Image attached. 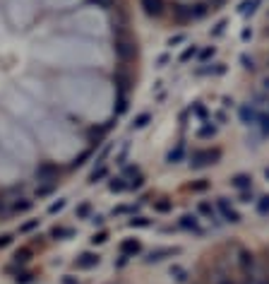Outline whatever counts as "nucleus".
<instances>
[{
    "instance_id": "nucleus-2",
    "label": "nucleus",
    "mask_w": 269,
    "mask_h": 284,
    "mask_svg": "<svg viewBox=\"0 0 269 284\" xmlns=\"http://www.w3.org/2000/svg\"><path fill=\"white\" fill-rule=\"evenodd\" d=\"M101 263V255L99 253H91V251H84V253H79L77 258H75V268L77 270H91V268H96Z\"/></svg>"
},
{
    "instance_id": "nucleus-50",
    "label": "nucleus",
    "mask_w": 269,
    "mask_h": 284,
    "mask_svg": "<svg viewBox=\"0 0 269 284\" xmlns=\"http://www.w3.org/2000/svg\"><path fill=\"white\" fill-rule=\"evenodd\" d=\"M209 56H214V48H207V51H202V58H209Z\"/></svg>"
},
{
    "instance_id": "nucleus-49",
    "label": "nucleus",
    "mask_w": 269,
    "mask_h": 284,
    "mask_svg": "<svg viewBox=\"0 0 269 284\" xmlns=\"http://www.w3.org/2000/svg\"><path fill=\"white\" fill-rule=\"evenodd\" d=\"M195 113H197V116H202V118H204V116H207V111H204V109H202V106H195Z\"/></svg>"
},
{
    "instance_id": "nucleus-21",
    "label": "nucleus",
    "mask_w": 269,
    "mask_h": 284,
    "mask_svg": "<svg viewBox=\"0 0 269 284\" xmlns=\"http://www.w3.org/2000/svg\"><path fill=\"white\" fill-rule=\"evenodd\" d=\"M154 210H156V212H161V214H166V212H171V210H173V203H171V200H166V198H161V200H156V203H154Z\"/></svg>"
},
{
    "instance_id": "nucleus-7",
    "label": "nucleus",
    "mask_w": 269,
    "mask_h": 284,
    "mask_svg": "<svg viewBox=\"0 0 269 284\" xmlns=\"http://www.w3.org/2000/svg\"><path fill=\"white\" fill-rule=\"evenodd\" d=\"M216 205H219V210H221V214H224V219H226V221H231V224H238V221H240V214L228 205V200H226V198H219V203H216Z\"/></svg>"
},
{
    "instance_id": "nucleus-35",
    "label": "nucleus",
    "mask_w": 269,
    "mask_h": 284,
    "mask_svg": "<svg viewBox=\"0 0 269 284\" xmlns=\"http://www.w3.org/2000/svg\"><path fill=\"white\" fill-rule=\"evenodd\" d=\"M12 241H15V236H12V234H0V248H7Z\"/></svg>"
},
{
    "instance_id": "nucleus-10",
    "label": "nucleus",
    "mask_w": 269,
    "mask_h": 284,
    "mask_svg": "<svg viewBox=\"0 0 269 284\" xmlns=\"http://www.w3.org/2000/svg\"><path fill=\"white\" fill-rule=\"evenodd\" d=\"M231 183H233L236 188H240V190L253 188V178H250L248 174H238V176H233V178H231Z\"/></svg>"
},
{
    "instance_id": "nucleus-52",
    "label": "nucleus",
    "mask_w": 269,
    "mask_h": 284,
    "mask_svg": "<svg viewBox=\"0 0 269 284\" xmlns=\"http://www.w3.org/2000/svg\"><path fill=\"white\" fill-rule=\"evenodd\" d=\"M63 282H65V284H75V277H72V275H65V280H63Z\"/></svg>"
},
{
    "instance_id": "nucleus-14",
    "label": "nucleus",
    "mask_w": 269,
    "mask_h": 284,
    "mask_svg": "<svg viewBox=\"0 0 269 284\" xmlns=\"http://www.w3.org/2000/svg\"><path fill=\"white\" fill-rule=\"evenodd\" d=\"M240 116H243V121H245L248 126H250V123L255 126V123H257V118H260V113H257L255 109H250V106H243V109H240Z\"/></svg>"
},
{
    "instance_id": "nucleus-33",
    "label": "nucleus",
    "mask_w": 269,
    "mask_h": 284,
    "mask_svg": "<svg viewBox=\"0 0 269 284\" xmlns=\"http://www.w3.org/2000/svg\"><path fill=\"white\" fill-rule=\"evenodd\" d=\"M197 135H200V138H211V135H216V128H214V126H204V128H200Z\"/></svg>"
},
{
    "instance_id": "nucleus-40",
    "label": "nucleus",
    "mask_w": 269,
    "mask_h": 284,
    "mask_svg": "<svg viewBox=\"0 0 269 284\" xmlns=\"http://www.w3.org/2000/svg\"><path fill=\"white\" fill-rule=\"evenodd\" d=\"M200 212L207 214V217H214V207H211L209 203H202V205H200Z\"/></svg>"
},
{
    "instance_id": "nucleus-22",
    "label": "nucleus",
    "mask_w": 269,
    "mask_h": 284,
    "mask_svg": "<svg viewBox=\"0 0 269 284\" xmlns=\"http://www.w3.org/2000/svg\"><path fill=\"white\" fill-rule=\"evenodd\" d=\"M149 121H151V116H149V113H139V116L133 121V128L134 130H142V128H147V123H149Z\"/></svg>"
},
{
    "instance_id": "nucleus-16",
    "label": "nucleus",
    "mask_w": 269,
    "mask_h": 284,
    "mask_svg": "<svg viewBox=\"0 0 269 284\" xmlns=\"http://www.w3.org/2000/svg\"><path fill=\"white\" fill-rule=\"evenodd\" d=\"M31 207H34V200H15L10 210L12 212H29Z\"/></svg>"
},
{
    "instance_id": "nucleus-45",
    "label": "nucleus",
    "mask_w": 269,
    "mask_h": 284,
    "mask_svg": "<svg viewBox=\"0 0 269 284\" xmlns=\"http://www.w3.org/2000/svg\"><path fill=\"white\" fill-rule=\"evenodd\" d=\"M125 265H128V255H120L118 263H116V268H125Z\"/></svg>"
},
{
    "instance_id": "nucleus-43",
    "label": "nucleus",
    "mask_w": 269,
    "mask_h": 284,
    "mask_svg": "<svg viewBox=\"0 0 269 284\" xmlns=\"http://www.w3.org/2000/svg\"><path fill=\"white\" fill-rule=\"evenodd\" d=\"M224 27H226V22H219V24H216V29L211 32V36H219V34H224Z\"/></svg>"
},
{
    "instance_id": "nucleus-5",
    "label": "nucleus",
    "mask_w": 269,
    "mask_h": 284,
    "mask_svg": "<svg viewBox=\"0 0 269 284\" xmlns=\"http://www.w3.org/2000/svg\"><path fill=\"white\" fill-rule=\"evenodd\" d=\"M120 255H128V258H134V255H139L142 253V243L139 241H134V238H125V241H120Z\"/></svg>"
},
{
    "instance_id": "nucleus-28",
    "label": "nucleus",
    "mask_w": 269,
    "mask_h": 284,
    "mask_svg": "<svg viewBox=\"0 0 269 284\" xmlns=\"http://www.w3.org/2000/svg\"><path fill=\"white\" fill-rule=\"evenodd\" d=\"M89 241H91V246H101V243H106V241H108V231H96Z\"/></svg>"
},
{
    "instance_id": "nucleus-15",
    "label": "nucleus",
    "mask_w": 269,
    "mask_h": 284,
    "mask_svg": "<svg viewBox=\"0 0 269 284\" xmlns=\"http://www.w3.org/2000/svg\"><path fill=\"white\" fill-rule=\"evenodd\" d=\"M106 176H108V169H106V166H99V169H94V171L89 174L87 183H89V186H94V183H99V181H101V178H106Z\"/></svg>"
},
{
    "instance_id": "nucleus-32",
    "label": "nucleus",
    "mask_w": 269,
    "mask_h": 284,
    "mask_svg": "<svg viewBox=\"0 0 269 284\" xmlns=\"http://www.w3.org/2000/svg\"><path fill=\"white\" fill-rule=\"evenodd\" d=\"M257 123H260V130H262V135H269V116H262V113H260Z\"/></svg>"
},
{
    "instance_id": "nucleus-13",
    "label": "nucleus",
    "mask_w": 269,
    "mask_h": 284,
    "mask_svg": "<svg viewBox=\"0 0 269 284\" xmlns=\"http://www.w3.org/2000/svg\"><path fill=\"white\" fill-rule=\"evenodd\" d=\"M75 236V229L70 226H53L51 229V238H72Z\"/></svg>"
},
{
    "instance_id": "nucleus-18",
    "label": "nucleus",
    "mask_w": 269,
    "mask_h": 284,
    "mask_svg": "<svg viewBox=\"0 0 269 284\" xmlns=\"http://www.w3.org/2000/svg\"><path fill=\"white\" fill-rule=\"evenodd\" d=\"M171 277H173V280H176V282H188V270H185V268H180V265H173V268H171Z\"/></svg>"
},
{
    "instance_id": "nucleus-8",
    "label": "nucleus",
    "mask_w": 269,
    "mask_h": 284,
    "mask_svg": "<svg viewBox=\"0 0 269 284\" xmlns=\"http://www.w3.org/2000/svg\"><path fill=\"white\" fill-rule=\"evenodd\" d=\"M56 176H58V166L51 164V161H46V164H41V166L36 169V178H39V181H51V178H56Z\"/></svg>"
},
{
    "instance_id": "nucleus-1",
    "label": "nucleus",
    "mask_w": 269,
    "mask_h": 284,
    "mask_svg": "<svg viewBox=\"0 0 269 284\" xmlns=\"http://www.w3.org/2000/svg\"><path fill=\"white\" fill-rule=\"evenodd\" d=\"M219 159H221V152H219V149H197V152H193V157H190V166H193V169H202V166L216 164Z\"/></svg>"
},
{
    "instance_id": "nucleus-3",
    "label": "nucleus",
    "mask_w": 269,
    "mask_h": 284,
    "mask_svg": "<svg viewBox=\"0 0 269 284\" xmlns=\"http://www.w3.org/2000/svg\"><path fill=\"white\" fill-rule=\"evenodd\" d=\"M173 255H180V248H156V251H151V253H147V258H144V263L147 265H154V263H161V260H166V258H173Z\"/></svg>"
},
{
    "instance_id": "nucleus-48",
    "label": "nucleus",
    "mask_w": 269,
    "mask_h": 284,
    "mask_svg": "<svg viewBox=\"0 0 269 284\" xmlns=\"http://www.w3.org/2000/svg\"><path fill=\"white\" fill-rule=\"evenodd\" d=\"M250 200H253V193H243L240 195V203H250Z\"/></svg>"
},
{
    "instance_id": "nucleus-4",
    "label": "nucleus",
    "mask_w": 269,
    "mask_h": 284,
    "mask_svg": "<svg viewBox=\"0 0 269 284\" xmlns=\"http://www.w3.org/2000/svg\"><path fill=\"white\" fill-rule=\"evenodd\" d=\"M207 12L204 5H178L176 7V19H195Z\"/></svg>"
},
{
    "instance_id": "nucleus-12",
    "label": "nucleus",
    "mask_w": 269,
    "mask_h": 284,
    "mask_svg": "<svg viewBox=\"0 0 269 284\" xmlns=\"http://www.w3.org/2000/svg\"><path fill=\"white\" fill-rule=\"evenodd\" d=\"M29 258H31V248H19V251H15V255H12V265H24Z\"/></svg>"
},
{
    "instance_id": "nucleus-6",
    "label": "nucleus",
    "mask_w": 269,
    "mask_h": 284,
    "mask_svg": "<svg viewBox=\"0 0 269 284\" xmlns=\"http://www.w3.org/2000/svg\"><path fill=\"white\" fill-rule=\"evenodd\" d=\"M147 17H159L164 12V0H139Z\"/></svg>"
},
{
    "instance_id": "nucleus-39",
    "label": "nucleus",
    "mask_w": 269,
    "mask_h": 284,
    "mask_svg": "<svg viewBox=\"0 0 269 284\" xmlns=\"http://www.w3.org/2000/svg\"><path fill=\"white\" fill-rule=\"evenodd\" d=\"M63 207H65V200H58V203H53V205L48 207V212H51V214H56V212H60Z\"/></svg>"
},
{
    "instance_id": "nucleus-31",
    "label": "nucleus",
    "mask_w": 269,
    "mask_h": 284,
    "mask_svg": "<svg viewBox=\"0 0 269 284\" xmlns=\"http://www.w3.org/2000/svg\"><path fill=\"white\" fill-rule=\"evenodd\" d=\"M257 212L269 214V195H265V198H260V200H257Z\"/></svg>"
},
{
    "instance_id": "nucleus-24",
    "label": "nucleus",
    "mask_w": 269,
    "mask_h": 284,
    "mask_svg": "<svg viewBox=\"0 0 269 284\" xmlns=\"http://www.w3.org/2000/svg\"><path fill=\"white\" fill-rule=\"evenodd\" d=\"M89 214H91V205H89V203L77 205V210H75V217H77V219H87Z\"/></svg>"
},
{
    "instance_id": "nucleus-42",
    "label": "nucleus",
    "mask_w": 269,
    "mask_h": 284,
    "mask_svg": "<svg viewBox=\"0 0 269 284\" xmlns=\"http://www.w3.org/2000/svg\"><path fill=\"white\" fill-rule=\"evenodd\" d=\"M134 207H128V205H123V207H116L113 210V214H128V212H133Z\"/></svg>"
},
{
    "instance_id": "nucleus-27",
    "label": "nucleus",
    "mask_w": 269,
    "mask_h": 284,
    "mask_svg": "<svg viewBox=\"0 0 269 284\" xmlns=\"http://www.w3.org/2000/svg\"><path fill=\"white\" fill-rule=\"evenodd\" d=\"M207 188H209V181H204V178L193 181V183L188 186V190H193V193H202V190H207Z\"/></svg>"
},
{
    "instance_id": "nucleus-46",
    "label": "nucleus",
    "mask_w": 269,
    "mask_h": 284,
    "mask_svg": "<svg viewBox=\"0 0 269 284\" xmlns=\"http://www.w3.org/2000/svg\"><path fill=\"white\" fill-rule=\"evenodd\" d=\"M250 36H253V29H243V34H240V39H243V41H248Z\"/></svg>"
},
{
    "instance_id": "nucleus-38",
    "label": "nucleus",
    "mask_w": 269,
    "mask_h": 284,
    "mask_svg": "<svg viewBox=\"0 0 269 284\" xmlns=\"http://www.w3.org/2000/svg\"><path fill=\"white\" fill-rule=\"evenodd\" d=\"M183 41H185V34H176V36L168 39V46H178V44H183Z\"/></svg>"
},
{
    "instance_id": "nucleus-53",
    "label": "nucleus",
    "mask_w": 269,
    "mask_h": 284,
    "mask_svg": "<svg viewBox=\"0 0 269 284\" xmlns=\"http://www.w3.org/2000/svg\"><path fill=\"white\" fill-rule=\"evenodd\" d=\"M265 178H267V181H269V166H267V169H265Z\"/></svg>"
},
{
    "instance_id": "nucleus-29",
    "label": "nucleus",
    "mask_w": 269,
    "mask_h": 284,
    "mask_svg": "<svg viewBox=\"0 0 269 284\" xmlns=\"http://www.w3.org/2000/svg\"><path fill=\"white\" fill-rule=\"evenodd\" d=\"M240 268H243L245 272L253 268V255H250L248 251H243V253H240Z\"/></svg>"
},
{
    "instance_id": "nucleus-17",
    "label": "nucleus",
    "mask_w": 269,
    "mask_h": 284,
    "mask_svg": "<svg viewBox=\"0 0 269 284\" xmlns=\"http://www.w3.org/2000/svg\"><path fill=\"white\" fill-rule=\"evenodd\" d=\"M128 226L130 229H147V226H151V219H147V217H133V219H128Z\"/></svg>"
},
{
    "instance_id": "nucleus-25",
    "label": "nucleus",
    "mask_w": 269,
    "mask_h": 284,
    "mask_svg": "<svg viewBox=\"0 0 269 284\" xmlns=\"http://www.w3.org/2000/svg\"><path fill=\"white\" fill-rule=\"evenodd\" d=\"M12 282L15 284H31L34 282V275H31V272H17V275L12 277Z\"/></svg>"
},
{
    "instance_id": "nucleus-19",
    "label": "nucleus",
    "mask_w": 269,
    "mask_h": 284,
    "mask_svg": "<svg viewBox=\"0 0 269 284\" xmlns=\"http://www.w3.org/2000/svg\"><path fill=\"white\" fill-rule=\"evenodd\" d=\"M39 224H41V219H29V221H24V224H19V229H17V234H31L34 229H39Z\"/></svg>"
},
{
    "instance_id": "nucleus-37",
    "label": "nucleus",
    "mask_w": 269,
    "mask_h": 284,
    "mask_svg": "<svg viewBox=\"0 0 269 284\" xmlns=\"http://www.w3.org/2000/svg\"><path fill=\"white\" fill-rule=\"evenodd\" d=\"M128 111V99L120 94V99H118V109H116V113H125Z\"/></svg>"
},
{
    "instance_id": "nucleus-20",
    "label": "nucleus",
    "mask_w": 269,
    "mask_h": 284,
    "mask_svg": "<svg viewBox=\"0 0 269 284\" xmlns=\"http://www.w3.org/2000/svg\"><path fill=\"white\" fill-rule=\"evenodd\" d=\"M130 174H133V176H130V181H128V188H142V183H144V176H142V174H139V171H134V169H130Z\"/></svg>"
},
{
    "instance_id": "nucleus-26",
    "label": "nucleus",
    "mask_w": 269,
    "mask_h": 284,
    "mask_svg": "<svg viewBox=\"0 0 269 284\" xmlns=\"http://www.w3.org/2000/svg\"><path fill=\"white\" fill-rule=\"evenodd\" d=\"M183 159V144H178L173 152H168V157H166V161L168 164H176V161H180Z\"/></svg>"
},
{
    "instance_id": "nucleus-23",
    "label": "nucleus",
    "mask_w": 269,
    "mask_h": 284,
    "mask_svg": "<svg viewBox=\"0 0 269 284\" xmlns=\"http://www.w3.org/2000/svg\"><path fill=\"white\" fill-rule=\"evenodd\" d=\"M255 5H257V0H243L240 7H238V12L240 15H253L255 12Z\"/></svg>"
},
{
    "instance_id": "nucleus-51",
    "label": "nucleus",
    "mask_w": 269,
    "mask_h": 284,
    "mask_svg": "<svg viewBox=\"0 0 269 284\" xmlns=\"http://www.w3.org/2000/svg\"><path fill=\"white\" fill-rule=\"evenodd\" d=\"M248 284H269V277L267 280H253V282H248Z\"/></svg>"
},
{
    "instance_id": "nucleus-34",
    "label": "nucleus",
    "mask_w": 269,
    "mask_h": 284,
    "mask_svg": "<svg viewBox=\"0 0 269 284\" xmlns=\"http://www.w3.org/2000/svg\"><path fill=\"white\" fill-rule=\"evenodd\" d=\"M89 157H91V152H84V154H79V157H77V159L72 161V169H79V166H82V164H84V161H87Z\"/></svg>"
},
{
    "instance_id": "nucleus-41",
    "label": "nucleus",
    "mask_w": 269,
    "mask_h": 284,
    "mask_svg": "<svg viewBox=\"0 0 269 284\" xmlns=\"http://www.w3.org/2000/svg\"><path fill=\"white\" fill-rule=\"evenodd\" d=\"M89 221H91L94 226H101V224H104V214H94V217H89Z\"/></svg>"
},
{
    "instance_id": "nucleus-54",
    "label": "nucleus",
    "mask_w": 269,
    "mask_h": 284,
    "mask_svg": "<svg viewBox=\"0 0 269 284\" xmlns=\"http://www.w3.org/2000/svg\"><path fill=\"white\" fill-rule=\"evenodd\" d=\"M221 284H233V282H221Z\"/></svg>"
},
{
    "instance_id": "nucleus-30",
    "label": "nucleus",
    "mask_w": 269,
    "mask_h": 284,
    "mask_svg": "<svg viewBox=\"0 0 269 284\" xmlns=\"http://www.w3.org/2000/svg\"><path fill=\"white\" fill-rule=\"evenodd\" d=\"M128 46H130V44H118V46H116V51H118L120 58H128V56L134 53V48H128Z\"/></svg>"
},
{
    "instance_id": "nucleus-36",
    "label": "nucleus",
    "mask_w": 269,
    "mask_h": 284,
    "mask_svg": "<svg viewBox=\"0 0 269 284\" xmlns=\"http://www.w3.org/2000/svg\"><path fill=\"white\" fill-rule=\"evenodd\" d=\"M195 53H197V48H195V46H190V48H185V51L180 53V61H190Z\"/></svg>"
},
{
    "instance_id": "nucleus-47",
    "label": "nucleus",
    "mask_w": 269,
    "mask_h": 284,
    "mask_svg": "<svg viewBox=\"0 0 269 284\" xmlns=\"http://www.w3.org/2000/svg\"><path fill=\"white\" fill-rule=\"evenodd\" d=\"M156 63H159V68H164V65L168 63V56H159V61H156Z\"/></svg>"
},
{
    "instance_id": "nucleus-44",
    "label": "nucleus",
    "mask_w": 269,
    "mask_h": 284,
    "mask_svg": "<svg viewBox=\"0 0 269 284\" xmlns=\"http://www.w3.org/2000/svg\"><path fill=\"white\" fill-rule=\"evenodd\" d=\"M240 63H243V68H248V70H253V61H250L248 56H243V58H240Z\"/></svg>"
},
{
    "instance_id": "nucleus-9",
    "label": "nucleus",
    "mask_w": 269,
    "mask_h": 284,
    "mask_svg": "<svg viewBox=\"0 0 269 284\" xmlns=\"http://www.w3.org/2000/svg\"><path fill=\"white\" fill-rule=\"evenodd\" d=\"M180 226H183V229H188V231L202 234L200 224H197V217H193V214H183V217H180Z\"/></svg>"
},
{
    "instance_id": "nucleus-11",
    "label": "nucleus",
    "mask_w": 269,
    "mask_h": 284,
    "mask_svg": "<svg viewBox=\"0 0 269 284\" xmlns=\"http://www.w3.org/2000/svg\"><path fill=\"white\" fill-rule=\"evenodd\" d=\"M108 190H111V193H123V190H128V183H125V178H120V176H113V178H108Z\"/></svg>"
}]
</instances>
